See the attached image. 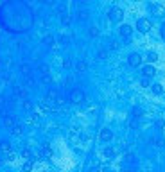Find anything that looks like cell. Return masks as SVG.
I'll use <instances>...</instances> for the list:
<instances>
[{
  "label": "cell",
  "mask_w": 165,
  "mask_h": 172,
  "mask_svg": "<svg viewBox=\"0 0 165 172\" xmlns=\"http://www.w3.org/2000/svg\"><path fill=\"white\" fill-rule=\"evenodd\" d=\"M108 18H110L111 23H120L124 20V11L120 7H111L110 13H108Z\"/></svg>",
  "instance_id": "1"
},
{
  "label": "cell",
  "mask_w": 165,
  "mask_h": 172,
  "mask_svg": "<svg viewBox=\"0 0 165 172\" xmlns=\"http://www.w3.org/2000/svg\"><path fill=\"white\" fill-rule=\"evenodd\" d=\"M137 29H138V32H149L151 29H153V23H151V20L149 18H138L137 20Z\"/></svg>",
  "instance_id": "2"
},
{
  "label": "cell",
  "mask_w": 165,
  "mask_h": 172,
  "mask_svg": "<svg viewBox=\"0 0 165 172\" xmlns=\"http://www.w3.org/2000/svg\"><path fill=\"white\" fill-rule=\"evenodd\" d=\"M84 101V93H83V90L81 88H74L72 92H70V102H74V104H81Z\"/></svg>",
  "instance_id": "3"
},
{
  "label": "cell",
  "mask_w": 165,
  "mask_h": 172,
  "mask_svg": "<svg viewBox=\"0 0 165 172\" xmlns=\"http://www.w3.org/2000/svg\"><path fill=\"white\" fill-rule=\"evenodd\" d=\"M142 59H144V57H142L138 52H131V54L128 56V63H129V66H135V68L142 65Z\"/></svg>",
  "instance_id": "4"
},
{
  "label": "cell",
  "mask_w": 165,
  "mask_h": 172,
  "mask_svg": "<svg viewBox=\"0 0 165 172\" xmlns=\"http://www.w3.org/2000/svg\"><path fill=\"white\" fill-rule=\"evenodd\" d=\"M119 34H120L124 39H129V38L133 36V27H131V25H128V23H124V25H120Z\"/></svg>",
  "instance_id": "5"
},
{
  "label": "cell",
  "mask_w": 165,
  "mask_h": 172,
  "mask_svg": "<svg viewBox=\"0 0 165 172\" xmlns=\"http://www.w3.org/2000/svg\"><path fill=\"white\" fill-rule=\"evenodd\" d=\"M155 75H156V68H155L153 65H144V66H142V77L151 79V77H155Z\"/></svg>",
  "instance_id": "6"
},
{
  "label": "cell",
  "mask_w": 165,
  "mask_h": 172,
  "mask_svg": "<svg viewBox=\"0 0 165 172\" xmlns=\"http://www.w3.org/2000/svg\"><path fill=\"white\" fill-rule=\"evenodd\" d=\"M149 9H151V13H153L155 16H164L165 14V9L160 4H155V2H153V4H149Z\"/></svg>",
  "instance_id": "7"
},
{
  "label": "cell",
  "mask_w": 165,
  "mask_h": 172,
  "mask_svg": "<svg viewBox=\"0 0 165 172\" xmlns=\"http://www.w3.org/2000/svg\"><path fill=\"white\" fill-rule=\"evenodd\" d=\"M111 138H113V131L111 129H108V127H104V129H101V140L102 142H111Z\"/></svg>",
  "instance_id": "8"
},
{
  "label": "cell",
  "mask_w": 165,
  "mask_h": 172,
  "mask_svg": "<svg viewBox=\"0 0 165 172\" xmlns=\"http://www.w3.org/2000/svg\"><path fill=\"white\" fill-rule=\"evenodd\" d=\"M146 59H147V65H153V63H156V61H158V54L151 50V52H147Z\"/></svg>",
  "instance_id": "9"
},
{
  "label": "cell",
  "mask_w": 165,
  "mask_h": 172,
  "mask_svg": "<svg viewBox=\"0 0 165 172\" xmlns=\"http://www.w3.org/2000/svg\"><path fill=\"white\" fill-rule=\"evenodd\" d=\"M4 126H5L7 129H13V127L16 126V124H14V118H13L11 115H7V117L4 118Z\"/></svg>",
  "instance_id": "10"
},
{
  "label": "cell",
  "mask_w": 165,
  "mask_h": 172,
  "mask_svg": "<svg viewBox=\"0 0 165 172\" xmlns=\"http://www.w3.org/2000/svg\"><path fill=\"white\" fill-rule=\"evenodd\" d=\"M22 158H23L25 162H32V160H34V158H32L31 149H27V147H25V149H22Z\"/></svg>",
  "instance_id": "11"
},
{
  "label": "cell",
  "mask_w": 165,
  "mask_h": 172,
  "mask_svg": "<svg viewBox=\"0 0 165 172\" xmlns=\"http://www.w3.org/2000/svg\"><path fill=\"white\" fill-rule=\"evenodd\" d=\"M151 90H153L155 95H162V93H164V86H162L160 83H155V84L151 86Z\"/></svg>",
  "instance_id": "12"
},
{
  "label": "cell",
  "mask_w": 165,
  "mask_h": 172,
  "mask_svg": "<svg viewBox=\"0 0 165 172\" xmlns=\"http://www.w3.org/2000/svg\"><path fill=\"white\" fill-rule=\"evenodd\" d=\"M32 169H34V162H23L22 172H32Z\"/></svg>",
  "instance_id": "13"
},
{
  "label": "cell",
  "mask_w": 165,
  "mask_h": 172,
  "mask_svg": "<svg viewBox=\"0 0 165 172\" xmlns=\"http://www.w3.org/2000/svg\"><path fill=\"white\" fill-rule=\"evenodd\" d=\"M0 151H2V153H11V144L5 142V140L0 142Z\"/></svg>",
  "instance_id": "14"
},
{
  "label": "cell",
  "mask_w": 165,
  "mask_h": 172,
  "mask_svg": "<svg viewBox=\"0 0 165 172\" xmlns=\"http://www.w3.org/2000/svg\"><path fill=\"white\" fill-rule=\"evenodd\" d=\"M102 154H104V158H113L115 156V151H113V147H106L102 151Z\"/></svg>",
  "instance_id": "15"
},
{
  "label": "cell",
  "mask_w": 165,
  "mask_h": 172,
  "mask_svg": "<svg viewBox=\"0 0 165 172\" xmlns=\"http://www.w3.org/2000/svg\"><path fill=\"white\" fill-rule=\"evenodd\" d=\"M11 133H13L14 136H20V135L23 133V127H22V126H14V127L11 129Z\"/></svg>",
  "instance_id": "16"
},
{
  "label": "cell",
  "mask_w": 165,
  "mask_h": 172,
  "mask_svg": "<svg viewBox=\"0 0 165 172\" xmlns=\"http://www.w3.org/2000/svg\"><path fill=\"white\" fill-rule=\"evenodd\" d=\"M43 41H45V45H49V47H52V45L56 43V39H54V36H47V38H45Z\"/></svg>",
  "instance_id": "17"
},
{
  "label": "cell",
  "mask_w": 165,
  "mask_h": 172,
  "mask_svg": "<svg viewBox=\"0 0 165 172\" xmlns=\"http://www.w3.org/2000/svg\"><path fill=\"white\" fill-rule=\"evenodd\" d=\"M77 70H79V72H84V70H86V63H84L83 59L77 61Z\"/></svg>",
  "instance_id": "18"
},
{
  "label": "cell",
  "mask_w": 165,
  "mask_h": 172,
  "mask_svg": "<svg viewBox=\"0 0 165 172\" xmlns=\"http://www.w3.org/2000/svg\"><path fill=\"white\" fill-rule=\"evenodd\" d=\"M41 83H43V84H50V83H52V77H50V74L43 75V77H41Z\"/></svg>",
  "instance_id": "19"
},
{
  "label": "cell",
  "mask_w": 165,
  "mask_h": 172,
  "mask_svg": "<svg viewBox=\"0 0 165 172\" xmlns=\"http://www.w3.org/2000/svg\"><path fill=\"white\" fill-rule=\"evenodd\" d=\"M140 84H142L144 88H147V86H153V84H151V79H147V77H142V81H140Z\"/></svg>",
  "instance_id": "20"
},
{
  "label": "cell",
  "mask_w": 165,
  "mask_h": 172,
  "mask_svg": "<svg viewBox=\"0 0 165 172\" xmlns=\"http://www.w3.org/2000/svg\"><path fill=\"white\" fill-rule=\"evenodd\" d=\"M90 36H92V38L99 36V29H97V27H92V29H90Z\"/></svg>",
  "instance_id": "21"
},
{
  "label": "cell",
  "mask_w": 165,
  "mask_h": 172,
  "mask_svg": "<svg viewBox=\"0 0 165 172\" xmlns=\"http://www.w3.org/2000/svg\"><path fill=\"white\" fill-rule=\"evenodd\" d=\"M40 70H41V74H43V75H47V74H49V66H47V65H41V66H40Z\"/></svg>",
  "instance_id": "22"
},
{
  "label": "cell",
  "mask_w": 165,
  "mask_h": 172,
  "mask_svg": "<svg viewBox=\"0 0 165 172\" xmlns=\"http://www.w3.org/2000/svg\"><path fill=\"white\" fill-rule=\"evenodd\" d=\"M63 66H65V68H70V66H72L70 59H63Z\"/></svg>",
  "instance_id": "23"
},
{
  "label": "cell",
  "mask_w": 165,
  "mask_h": 172,
  "mask_svg": "<svg viewBox=\"0 0 165 172\" xmlns=\"http://www.w3.org/2000/svg\"><path fill=\"white\" fill-rule=\"evenodd\" d=\"M23 108H25V109H32V104H31L29 101H25V102H23Z\"/></svg>",
  "instance_id": "24"
},
{
  "label": "cell",
  "mask_w": 165,
  "mask_h": 172,
  "mask_svg": "<svg viewBox=\"0 0 165 172\" xmlns=\"http://www.w3.org/2000/svg\"><path fill=\"white\" fill-rule=\"evenodd\" d=\"M22 72H23V74H29V66H27V65H22Z\"/></svg>",
  "instance_id": "25"
},
{
  "label": "cell",
  "mask_w": 165,
  "mask_h": 172,
  "mask_svg": "<svg viewBox=\"0 0 165 172\" xmlns=\"http://www.w3.org/2000/svg\"><path fill=\"white\" fill-rule=\"evenodd\" d=\"M104 57H106V52H104V50H101V52H99V59H104Z\"/></svg>",
  "instance_id": "26"
},
{
  "label": "cell",
  "mask_w": 165,
  "mask_h": 172,
  "mask_svg": "<svg viewBox=\"0 0 165 172\" xmlns=\"http://www.w3.org/2000/svg\"><path fill=\"white\" fill-rule=\"evenodd\" d=\"M162 38H164V39H165V23H164V25H162Z\"/></svg>",
  "instance_id": "27"
},
{
  "label": "cell",
  "mask_w": 165,
  "mask_h": 172,
  "mask_svg": "<svg viewBox=\"0 0 165 172\" xmlns=\"http://www.w3.org/2000/svg\"><path fill=\"white\" fill-rule=\"evenodd\" d=\"M0 165H2V163H0Z\"/></svg>",
  "instance_id": "28"
}]
</instances>
